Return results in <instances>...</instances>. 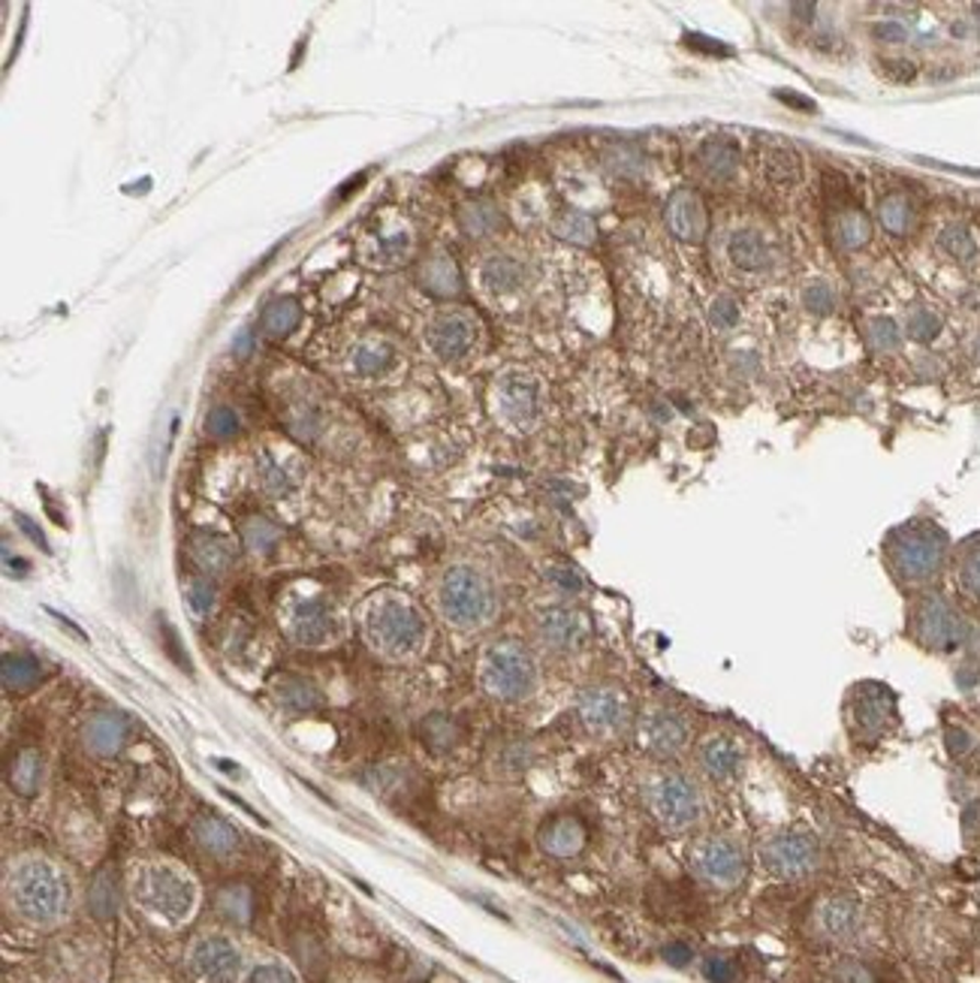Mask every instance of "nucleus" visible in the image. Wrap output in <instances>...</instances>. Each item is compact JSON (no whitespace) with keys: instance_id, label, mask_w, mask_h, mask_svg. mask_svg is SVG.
<instances>
[{"instance_id":"1","label":"nucleus","mask_w":980,"mask_h":983,"mask_svg":"<svg viewBox=\"0 0 980 983\" xmlns=\"http://www.w3.org/2000/svg\"><path fill=\"white\" fill-rule=\"evenodd\" d=\"M7 902L22 923L34 929H55L70 917L73 884L58 862L27 854L7 872Z\"/></svg>"},{"instance_id":"2","label":"nucleus","mask_w":980,"mask_h":983,"mask_svg":"<svg viewBox=\"0 0 980 983\" xmlns=\"http://www.w3.org/2000/svg\"><path fill=\"white\" fill-rule=\"evenodd\" d=\"M130 899L148 921L179 929L200 905V890L187 869L170 860L136 862L130 872Z\"/></svg>"},{"instance_id":"3","label":"nucleus","mask_w":980,"mask_h":983,"mask_svg":"<svg viewBox=\"0 0 980 983\" xmlns=\"http://www.w3.org/2000/svg\"><path fill=\"white\" fill-rule=\"evenodd\" d=\"M363 637L377 655L389 661H408L420 655L423 645L429 643V621L408 597L384 592L365 604Z\"/></svg>"},{"instance_id":"4","label":"nucleus","mask_w":980,"mask_h":983,"mask_svg":"<svg viewBox=\"0 0 980 983\" xmlns=\"http://www.w3.org/2000/svg\"><path fill=\"white\" fill-rule=\"evenodd\" d=\"M435 607L449 628L480 631L498 616V592L480 568L453 564L437 580Z\"/></svg>"},{"instance_id":"5","label":"nucleus","mask_w":980,"mask_h":983,"mask_svg":"<svg viewBox=\"0 0 980 983\" xmlns=\"http://www.w3.org/2000/svg\"><path fill=\"white\" fill-rule=\"evenodd\" d=\"M884 552H887L890 571L902 583H932L947 561V535L930 519H914V523L899 525L896 531H890Z\"/></svg>"},{"instance_id":"6","label":"nucleus","mask_w":980,"mask_h":983,"mask_svg":"<svg viewBox=\"0 0 980 983\" xmlns=\"http://www.w3.org/2000/svg\"><path fill=\"white\" fill-rule=\"evenodd\" d=\"M477 673L483 691L501 704H522L540 685L537 658L532 655V649H525L516 640H498L486 645Z\"/></svg>"},{"instance_id":"7","label":"nucleus","mask_w":980,"mask_h":983,"mask_svg":"<svg viewBox=\"0 0 980 983\" xmlns=\"http://www.w3.org/2000/svg\"><path fill=\"white\" fill-rule=\"evenodd\" d=\"M646 805L666 833H688L703 821L700 785L682 769H658L646 781Z\"/></svg>"},{"instance_id":"8","label":"nucleus","mask_w":980,"mask_h":983,"mask_svg":"<svg viewBox=\"0 0 980 983\" xmlns=\"http://www.w3.org/2000/svg\"><path fill=\"white\" fill-rule=\"evenodd\" d=\"M763 872L778 881H802L821 869V842L806 830H775L757 845Z\"/></svg>"},{"instance_id":"9","label":"nucleus","mask_w":980,"mask_h":983,"mask_svg":"<svg viewBox=\"0 0 980 983\" xmlns=\"http://www.w3.org/2000/svg\"><path fill=\"white\" fill-rule=\"evenodd\" d=\"M688 862L691 872L715 890H737L749 875V854L742 842L721 833L697 838L688 850Z\"/></svg>"},{"instance_id":"10","label":"nucleus","mask_w":980,"mask_h":983,"mask_svg":"<svg viewBox=\"0 0 980 983\" xmlns=\"http://www.w3.org/2000/svg\"><path fill=\"white\" fill-rule=\"evenodd\" d=\"M911 631H914L920 645H926L930 652L947 655V652H956L959 645L966 643L968 621L944 595H926L920 597L918 607H914Z\"/></svg>"},{"instance_id":"11","label":"nucleus","mask_w":980,"mask_h":983,"mask_svg":"<svg viewBox=\"0 0 980 983\" xmlns=\"http://www.w3.org/2000/svg\"><path fill=\"white\" fill-rule=\"evenodd\" d=\"M187 969L196 983H239L244 974L242 947L224 933H206L187 950Z\"/></svg>"},{"instance_id":"12","label":"nucleus","mask_w":980,"mask_h":983,"mask_svg":"<svg viewBox=\"0 0 980 983\" xmlns=\"http://www.w3.org/2000/svg\"><path fill=\"white\" fill-rule=\"evenodd\" d=\"M637 742L640 748L654 761H673L685 754L691 742L688 718L670 709V706H654L637 724Z\"/></svg>"},{"instance_id":"13","label":"nucleus","mask_w":980,"mask_h":983,"mask_svg":"<svg viewBox=\"0 0 980 983\" xmlns=\"http://www.w3.org/2000/svg\"><path fill=\"white\" fill-rule=\"evenodd\" d=\"M287 633L296 645L320 649L339 640L341 619L327 597H299L287 609Z\"/></svg>"},{"instance_id":"14","label":"nucleus","mask_w":980,"mask_h":983,"mask_svg":"<svg viewBox=\"0 0 980 983\" xmlns=\"http://www.w3.org/2000/svg\"><path fill=\"white\" fill-rule=\"evenodd\" d=\"M577 716L585 730H592L597 736L622 733L630 721L628 694L613 685H589L577 694Z\"/></svg>"},{"instance_id":"15","label":"nucleus","mask_w":980,"mask_h":983,"mask_svg":"<svg viewBox=\"0 0 980 983\" xmlns=\"http://www.w3.org/2000/svg\"><path fill=\"white\" fill-rule=\"evenodd\" d=\"M893 712V694L884 685H859L847 704V728L859 742H875L890 730Z\"/></svg>"},{"instance_id":"16","label":"nucleus","mask_w":980,"mask_h":983,"mask_svg":"<svg viewBox=\"0 0 980 983\" xmlns=\"http://www.w3.org/2000/svg\"><path fill=\"white\" fill-rule=\"evenodd\" d=\"M480 339V323L471 311L465 308H447L441 315L432 317V323L425 329V341L441 359H461L474 351V344Z\"/></svg>"},{"instance_id":"17","label":"nucleus","mask_w":980,"mask_h":983,"mask_svg":"<svg viewBox=\"0 0 980 983\" xmlns=\"http://www.w3.org/2000/svg\"><path fill=\"white\" fill-rule=\"evenodd\" d=\"M495 408L513 428H528L540 416V384L525 372H508L495 380Z\"/></svg>"},{"instance_id":"18","label":"nucleus","mask_w":980,"mask_h":983,"mask_svg":"<svg viewBox=\"0 0 980 983\" xmlns=\"http://www.w3.org/2000/svg\"><path fill=\"white\" fill-rule=\"evenodd\" d=\"M537 637L540 643L549 649V652H558V655H573L580 652L585 640H589V619L585 613L577 607H568V604H556V607H546L540 616H537Z\"/></svg>"},{"instance_id":"19","label":"nucleus","mask_w":980,"mask_h":983,"mask_svg":"<svg viewBox=\"0 0 980 983\" xmlns=\"http://www.w3.org/2000/svg\"><path fill=\"white\" fill-rule=\"evenodd\" d=\"M814 929L833 945H845L851 938H857L859 929H863L859 902L854 896H845V893L823 896L818 902V908H814Z\"/></svg>"},{"instance_id":"20","label":"nucleus","mask_w":980,"mask_h":983,"mask_svg":"<svg viewBox=\"0 0 980 983\" xmlns=\"http://www.w3.org/2000/svg\"><path fill=\"white\" fill-rule=\"evenodd\" d=\"M697 764H700L703 776L715 781V785H730L742 776V764H745V754H742V745H739L733 736L727 733H713L700 742L697 748Z\"/></svg>"},{"instance_id":"21","label":"nucleus","mask_w":980,"mask_h":983,"mask_svg":"<svg viewBox=\"0 0 980 983\" xmlns=\"http://www.w3.org/2000/svg\"><path fill=\"white\" fill-rule=\"evenodd\" d=\"M666 227L670 232L682 239V242H700L706 236V208L697 191L691 187H679L676 194L666 199Z\"/></svg>"},{"instance_id":"22","label":"nucleus","mask_w":980,"mask_h":983,"mask_svg":"<svg viewBox=\"0 0 980 983\" xmlns=\"http://www.w3.org/2000/svg\"><path fill=\"white\" fill-rule=\"evenodd\" d=\"M413 236L408 227H377V230L365 232L363 242H360V256H363L368 266H392V263H401L404 256L411 254Z\"/></svg>"},{"instance_id":"23","label":"nucleus","mask_w":980,"mask_h":983,"mask_svg":"<svg viewBox=\"0 0 980 983\" xmlns=\"http://www.w3.org/2000/svg\"><path fill=\"white\" fill-rule=\"evenodd\" d=\"M725 251L730 266H737L745 275H761L773 266V248L763 239V232L751 230V227H739L730 232Z\"/></svg>"},{"instance_id":"24","label":"nucleus","mask_w":980,"mask_h":983,"mask_svg":"<svg viewBox=\"0 0 980 983\" xmlns=\"http://www.w3.org/2000/svg\"><path fill=\"white\" fill-rule=\"evenodd\" d=\"M537 842H540V848H544L549 857L568 860V857H577V854L585 848V826H582L580 818H573V814H558L552 821H546Z\"/></svg>"},{"instance_id":"25","label":"nucleus","mask_w":980,"mask_h":983,"mask_svg":"<svg viewBox=\"0 0 980 983\" xmlns=\"http://www.w3.org/2000/svg\"><path fill=\"white\" fill-rule=\"evenodd\" d=\"M480 284L492 296H513L525 284V263L513 254H489L480 263Z\"/></svg>"},{"instance_id":"26","label":"nucleus","mask_w":980,"mask_h":983,"mask_svg":"<svg viewBox=\"0 0 980 983\" xmlns=\"http://www.w3.org/2000/svg\"><path fill=\"white\" fill-rule=\"evenodd\" d=\"M697 163L700 170L713 179V182H730L739 172V163H742V151L730 139V136H709L706 142H700L697 148Z\"/></svg>"},{"instance_id":"27","label":"nucleus","mask_w":980,"mask_h":983,"mask_svg":"<svg viewBox=\"0 0 980 983\" xmlns=\"http://www.w3.org/2000/svg\"><path fill=\"white\" fill-rule=\"evenodd\" d=\"M194 838L200 848L212 857H230L242 845L239 830L218 814H200L194 821Z\"/></svg>"},{"instance_id":"28","label":"nucleus","mask_w":980,"mask_h":983,"mask_svg":"<svg viewBox=\"0 0 980 983\" xmlns=\"http://www.w3.org/2000/svg\"><path fill=\"white\" fill-rule=\"evenodd\" d=\"M353 368L365 377L387 375L392 365L399 363V347L389 339H363L356 341L351 353Z\"/></svg>"},{"instance_id":"29","label":"nucleus","mask_w":980,"mask_h":983,"mask_svg":"<svg viewBox=\"0 0 980 983\" xmlns=\"http://www.w3.org/2000/svg\"><path fill=\"white\" fill-rule=\"evenodd\" d=\"M127 740V721L122 716H112V712H103V716L91 718L86 728V745L100 757H110L124 745Z\"/></svg>"},{"instance_id":"30","label":"nucleus","mask_w":980,"mask_h":983,"mask_svg":"<svg viewBox=\"0 0 980 983\" xmlns=\"http://www.w3.org/2000/svg\"><path fill=\"white\" fill-rule=\"evenodd\" d=\"M191 556H194V561L203 568V571L220 576V573H227L232 568L236 549L230 547L227 537L206 535V531H203V535H196L194 540H191Z\"/></svg>"},{"instance_id":"31","label":"nucleus","mask_w":980,"mask_h":983,"mask_svg":"<svg viewBox=\"0 0 980 983\" xmlns=\"http://www.w3.org/2000/svg\"><path fill=\"white\" fill-rule=\"evenodd\" d=\"M869 236L871 224L859 208H842L833 218V242L842 251H857V248L869 242Z\"/></svg>"},{"instance_id":"32","label":"nucleus","mask_w":980,"mask_h":983,"mask_svg":"<svg viewBox=\"0 0 980 983\" xmlns=\"http://www.w3.org/2000/svg\"><path fill=\"white\" fill-rule=\"evenodd\" d=\"M420 281H423L425 290L435 293V296H456V293H461L459 268H456V263L444 254L425 260L423 272H420Z\"/></svg>"},{"instance_id":"33","label":"nucleus","mask_w":980,"mask_h":983,"mask_svg":"<svg viewBox=\"0 0 980 983\" xmlns=\"http://www.w3.org/2000/svg\"><path fill=\"white\" fill-rule=\"evenodd\" d=\"M43 679V667L34 655H25V652H7L3 655V685L7 691H27L34 688L37 682Z\"/></svg>"},{"instance_id":"34","label":"nucleus","mask_w":980,"mask_h":983,"mask_svg":"<svg viewBox=\"0 0 980 983\" xmlns=\"http://www.w3.org/2000/svg\"><path fill=\"white\" fill-rule=\"evenodd\" d=\"M299 320H303L299 302H293V299H272L266 305L263 317H260V329L266 332L269 339H284V335H290L293 329L299 327Z\"/></svg>"},{"instance_id":"35","label":"nucleus","mask_w":980,"mask_h":983,"mask_svg":"<svg viewBox=\"0 0 980 983\" xmlns=\"http://www.w3.org/2000/svg\"><path fill=\"white\" fill-rule=\"evenodd\" d=\"M763 175L773 184L799 182V155L787 146H770L763 155Z\"/></svg>"},{"instance_id":"36","label":"nucleus","mask_w":980,"mask_h":983,"mask_svg":"<svg viewBox=\"0 0 980 983\" xmlns=\"http://www.w3.org/2000/svg\"><path fill=\"white\" fill-rule=\"evenodd\" d=\"M461 230L468 232L471 239H486L501 227V212H498L492 203L486 199H477V203H468V206L459 212Z\"/></svg>"},{"instance_id":"37","label":"nucleus","mask_w":980,"mask_h":983,"mask_svg":"<svg viewBox=\"0 0 980 983\" xmlns=\"http://www.w3.org/2000/svg\"><path fill=\"white\" fill-rule=\"evenodd\" d=\"M878 220L881 227L890 236H905L911 230V220H914V206L905 194H890L884 196L881 206H878Z\"/></svg>"},{"instance_id":"38","label":"nucleus","mask_w":980,"mask_h":983,"mask_svg":"<svg viewBox=\"0 0 980 983\" xmlns=\"http://www.w3.org/2000/svg\"><path fill=\"white\" fill-rule=\"evenodd\" d=\"M552 232H556L558 239H565V242L589 244L594 239V220L585 212L570 208V212L558 215L556 224H552Z\"/></svg>"},{"instance_id":"39","label":"nucleus","mask_w":980,"mask_h":983,"mask_svg":"<svg viewBox=\"0 0 980 983\" xmlns=\"http://www.w3.org/2000/svg\"><path fill=\"white\" fill-rule=\"evenodd\" d=\"M239 983H299V974L284 959H260L244 969Z\"/></svg>"},{"instance_id":"40","label":"nucleus","mask_w":980,"mask_h":983,"mask_svg":"<svg viewBox=\"0 0 980 983\" xmlns=\"http://www.w3.org/2000/svg\"><path fill=\"white\" fill-rule=\"evenodd\" d=\"M956 573H959V585L966 588L968 595L980 601V535L971 537L966 544V549L959 552Z\"/></svg>"},{"instance_id":"41","label":"nucleus","mask_w":980,"mask_h":983,"mask_svg":"<svg viewBox=\"0 0 980 983\" xmlns=\"http://www.w3.org/2000/svg\"><path fill=\"white\" fill-rule=\"evenodd\" d=\"M257 477H260V485L266 489L269 495H275V499H284V495H290L293 489V480L287 477V471L281 468L278 461L269 459V456H260L257 459Z\"/></svg>"},{"instance_id":"42","label":"nucleus","mask_w":980,"mask_h":983,"mask_svg":"<svg viewBox=\"0 0 980 983\" xmlns=\"http://www.w3.org/2000/svg\"><path fill=\"white\" fill-rule=\"evenodd\" d=\"M39 781H43V761L34 752H25L13 766L15 790H22L25 797H31V793H37Z\"/></svg>"},{"instance_id":"43","label":"nucleus","mask_w":980,"mask_h":983,"mask_svg":"<svg viewBox=\"0 0 980 983\" xmlns=\"http://www.w3.org/2000/svg\"><path fill=\"white\" fill-rule=\"evenodd\" d=\"M278 697L281 704L290 706V709H315V706H320V694H317V688L303 679L281 682Z\"/></svg>"},{"instance_id":"44","label":"nucleus","mask_w":980,"mask_h":983,"mask_svg":"<svg viewBox=\"0 0 980 983\" xmlns=\"http://www.w3.org/2000/svg\"><path fill=\"white\" fill-rule=\"evenodd\" d=\"M942 248L947 254L954 256V260H975L978 254V244L971 239V232L962 227V224H950V227H944L942 230Z\"/></svg>"},{"instance_id":"45","label":"nucleus","mask_w":980,"mask_h":983,"mask_svg":"<svg viewBox=\"0 0 980 983\" xmlns=\"http://www.w3.org/2000/svg\"><path fill=\"white\" fill-rule=\"evenodd\" d=\"M604 163L616 175H625V179H634L642 172V158L634 146H613L604 155Z\"/></svg>"},{"instance_id":"46","label":"nucleus","mask_w":980,"mask_h":983,"mask_svg":"<svg viewBox=\"0 0 980 983\" xmlns=\"http://www.w3.org/2000/svg\"><path fill=\"white\" fill-rule=\"evenodd\" d=\"M869 344L875 351L881 353H890V351H899V344H902V335H899V327H896L890 317H875L869 323Z\"/></svg>"},{"instance_id":"47","label":"nucleus","mask_w":980,"mask_h":983,"mask_svg":"<svg viewBox=\"0 0 980 983\" xmlns=\"http://www.w3.org/2000/svg\"><path fill=\"white\" fill-rule=\"evenodd\" d=\"M275 540H278V528L269 523V519H248L244 525V544L251 552H269V549L275 547Z\"/></svg>"},{"instance_id":"48","label":"nucleus","mask_w":980,"mask_h":983,"mask_svg":"<svg viewBox=\"0 0 980 983\" xmlns=\"http://www.w3.org/2000/svg\"><path fill=\"white\" fill-rule=\"evenodd\" d=\"M833 978L835 983H878V974L871 969L869 962H863V959H839L833 965Z\"/></svg>"},{"instance_id":"49","label":"nucleus","mask_w":980,"mask_h":983,"mask_svg":"<svg viewBox=\"0 0 980 983\" xmlns=\"http://www.w3.org/2000/svg\"><path fill=\"white\" fill-rule=\"evenodd\" d=\"M206 432L212 437H232L236 435V432H239V416H236V411H232V408H227V404H218V408H212V411H208V420H206Z\"/></svg>"},{"instance_id":"50","label":"nucleus","mask_w":980,"mask_h":983,"mask_svg":"<svg viewBox=\"0 0 980 983\" xmlns=\"http://www.w3.org/2000/svg\"><path fill=\"white\" fill-rule=\"evenodd\" d=\"M908 332L914 341H932L942 332V320H938V315H932L930 308H918L914 315L908 317Z\"/></svg>"},{"instance_id":"51","label":"nucleus","mask_w":980,"mask_h":983,"mask_svg":"<svg viewBox=\"0 0 980 983\" xmlns=\"http://www.w3.org/2000/svg\"><path fill=\"white\" fill-rule=\"evenodd\" d=\"M802 305H806L809 311H814V315H830V311L835 308L833 287H830V284H823V281H818V284H809V287L802 290Z\"/></svg>"},{"instance_id":"52","label":"nucleus","mask_w":980,"mask_h":983,"mask_svg":"<svg viewBox=\"0 0 980 983\" xmlns=\"http://www.w3.org/2000/svg\"><path fill=\"white\" fill-rule=\"evenodd\" d=\"M709 320H713V327L721 329V332H727V329L737 327V323H739V302H737V299H733V296H718V299H715V302H713V308H709Z\"/></svg>"},{"instance_id":"53","label":"nucleus","mask_w":980,"mask_h":983,"mask_svg":"<svg viewBox=\"0 0 980 983\" xmlns=\"http://www.w3.org/2000/svg\"><path fill=\"white\" fill-rule=\"evenodd\" d=\"M187 604H191V609H194L196 616L212 613V607H215V585L208 583V580H203V576H200V580H191V583H187Z\"/></svg>"},{"instance_id":"54","label":"nucleus","mask_w":980,"mask_h":983,"mask_svg":"<svg viewBox=\"0 0 980 983\" xmlns=\"http://www.w3.org/2000/svg\"><path fill=\"white\" fill-rule=\"evenodd\" d=\"M703 974H706V981L709 983H730L733 981V974H737V969H733V962L727 957L713 953V957L703 959Z\"/></svg>"},{"instance_id":"55","label":"nucleus","mask_w":980,"mask_h":983,"mask_svg":"<svg viewBox=\"0 0 980 983\" xmlns=\"http://www.w3.org/2000/svg\"><path fill=\"white\" fill-rule=\"evenodd\" d=\"M549 576V583H556L561 592H568V595H577L582 588V580L580 573L570 571V568H552V571L546 573Z\"/></svg>"},{"instance_id":"56","label":"nucleus","mask_w":980,"mask_h":983,"mask_svg":"<svg viewBox=\"0 0 980 983\" xmlns=\"http://www.w3.org/2000/svg\"><path fill=\"white\" fill-rule=\"evenodd\" d=\"M875 39H881V43H902L908 37L905 27L899 25V22H881V25H875Z\"/></svg>"},{"instance_id":"57","label":"nucleus","mask_w":980,"mask_h":983,"mask_svg":"<svg viewBox=\"0 0 980 983\" xmlns=\"http://www.w3.org/2000/svg\"><path fill=\"white\" fill-rule=\"evenodd\" d=\"M664 959H666V962H670V965H676V969H682V965H688V962H691L688 945H682V941H676V945H666L664 947Z\"/></svg>"},{"instance_id":"58","label":"nucleus","mask_w":980,"mask_h":983,"mask_svg":"<svg viewBox=\"0 0 980 983\" xmlns=\"http://www.w3.org/2000/svg\"><path fill=\"white\" fill-rule=\"evenodd\" d=\"M15 523L25 528V535L31 537V540L37 544V547H43V549H46V552H49V544H46V537H43V531H37V525L31 523L25 513H15Z\"/></svg>"},{"instance_id":"59","label":"nucleus","mask_w":980,"mask_h":983,"mask_svg":"<svg viewBox=\"0 0 980 983\" xmlns=\"http://www.w3.org/2000/svg\"><path fill=\"white\" fill-rule=\"evenodd\" d=\"M947 745H950V752L954 754H966L971 740H968L966 733H959V730H950V733H947Z\"/></svg>"},{"instance_id":"60","label":"nucleus","mask_w":980,"mask_h":983,"mask_svg":"<svg viewBox=\"0 0 980 983\" xmlns=\"http://www.w3.org/2000/svg\"><path fill=\"white\" fill-rule=\"evenodd\" d=\"M975 353H978V359H980V339H978V344H975Z\"/></svg>"}]
</instances>
